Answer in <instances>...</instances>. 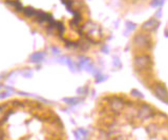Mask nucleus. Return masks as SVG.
Masks as SVG:
<instances>
[{"label":"nucleus","mask_w":168,"mask_h":140,"mask_svg":"<svg viewBox=\"0 0 168 140\" xmlns=\"http://www.w3.org/2000/svg\"><path fill=\"white\" fill-rule=\"evenodd\" d=\"M36 32L64 45L87 51L105 38L86 0H3Z\"/></svg>","instance_id":"1"},{"label":"nucleus","mask_w":168,"mask_h":140,"mask_svg":"<svg viewBox=\"0 0 168 140\" xmlns=\"http://www.w3.org/2000/svg\"><path fill=\"white\" fill-rule=\"evenodd\" d=\"M116 140H125V139H124V138H123V137H122V136H119V137H118V138L116 139Z\"/></svg>","instance_id":"5"},{"label":"nucleus","mask_w":168,"mask_h":140,"mask_svg":"<svg viewBox=\"0 0 168 140\" xmlns=\"http://www.w3.org/2000/svg\"><path fill=\"white\" fill-rule=\"evenodd\" d=\"M165 26L164 18L158 16L149 17L136 29L131 45L136 73L161 101L166 103L167 89L165 84L156 80L153 56V52L158 45L160 37L166 33Z\"/></svg>","instance_id":"2"},{"label":"nucleus","mask_w":168,"mask_h":140,"mask_svg":"<svg viewBox=\"0 0 168 140\" xmlns=\"http://www.w3.org/2000/svg\"><path fill=\"white\" fill-rule=\"evenodd\" d=\"M104 1L107 3V5H109L121 15L130 16L145 12L156 2V0H104Z\"/></svg>","instance_id":"3"},{"label":"nucleus","mask_w":168,"mask_h":140,"mask_svg":"<svg viewBox=\"0 0 168 140\" xmlns=\"http://www.w3.org/2000/svg\"><path fill=\"white\" fill-rule=\"evenodd\" d=\"M79 132H80L81 134H82V136H84V137H87V134H88V133L86 132L85 130H83V128H79Z\"/></svg>","instance_id":"4"}]
</instances>
